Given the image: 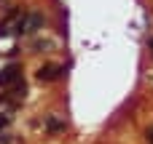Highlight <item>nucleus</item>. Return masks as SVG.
<instances>
[{"instance_id": "f257e3e1", "label": "nucleus", "mask_w": 153, "mask_h": 144, "mask_svg": "<svg viewBox=\"0 0 153 144\" xmlns=\"http://www.w3.org/2000/svg\"><path fill=\"white\" fill-rule=\"evenodd\" d=\"M35 77H38L40 83H56V80H62V77H65V67H62V64H54V61L40 64V67H38V72H35Z\"/></svg>"}, {"instance_id": "f03ea898", "label": "nucleus", "mask_w": 153, "mask_h": 144, "mask_svg": "<svg viewBox=\"0 0 153 144\" xmlns=\"http://www.w3.org/2000/svg\"><path fill=\"white\" fill-rule=\"evenodd\" d=\"M22 72H24V69H22V64H19V61L5 64V67L0 69V88H8V86H13V83L24 80V75H22Z\"/></svg>"}, {"instance_id": "7ed1b4c3", "label": "nucleus", "mask_w": 153, "mask_h": 144, "mask_svg": "<svg viewBox=\"0 0 153 144\" xmlns=\"http://www.w3.org/2000/svg\"><path fill=\"white\" fill-rule=\"evenodd\" d=\"M43 27H46V16L35 11V13L27 16V27H24V32H27V35H35V32H40Z\"/></svg>"}, {"instance_id": "20e7f679", "label": "nucleus", "mask_w": 153, "mask_h": 144, "mask_svg": "<svg viewBox=\"0 0 153 144\" xmlns=\"http://www.w3.org/2000/svg\"><path fill=\"white\" fill-rule=\"evenodd\" d=\"M46 128H48V134H59V131H65L67 126H65V120H56L54 115H48V120H46Z\"/></svg>"}, {"instance_id": "39448f33", "label": "nucleus", "mask_w": 153, "mask_h": 144, "mask_svg": "<svg viewBox=\"0 0 153 144\" xmlns=\"http://www.w3.org/2000/svg\"><path fill=\"white\" fill-rule=\"evenodd\" d=\"M145 139H148V144H153V128H145Z\"/></svg>"}, {"instance_id": "423d86ee", "label": "nucleus", "mask_w": 153, "mask_h": 144, "mask_svg": "<svg viewBox=\"0 0 153 144\" xmlns=\"http://www.w3.org/2000/svg\"><path fill=\"white\" fill-rule=\"evenodd\" d=\"M148 48H151V56H153V37L148 40Z\"/></svg>"}]
</instances>
